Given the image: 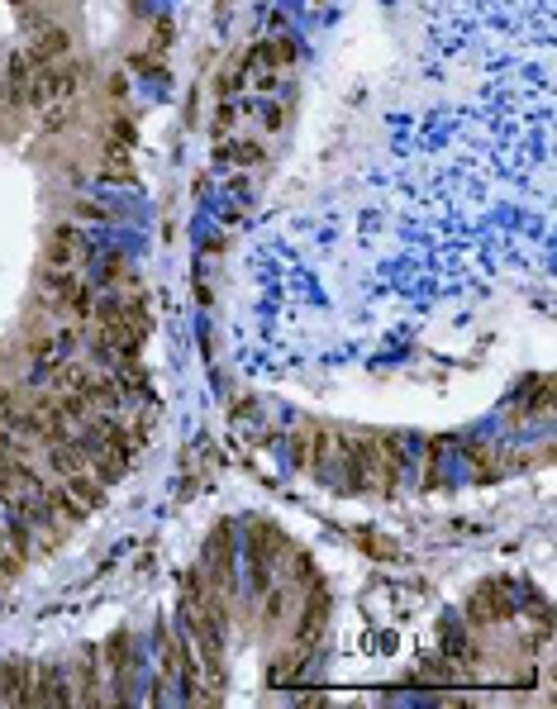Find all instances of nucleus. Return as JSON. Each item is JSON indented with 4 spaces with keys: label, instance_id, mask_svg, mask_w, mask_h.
<instances>
[{
    "label": "nucleus",
    "instance_id": "f257e3e1",
    "mask_svg": "<svg viewBox=\"0 0 557 709\" xmlns=\"http://www.w3.org/2000/svg\"><path fill=\"white\" fill-rule=\"evenodd\" d=\"M67 681H72V695H77V705H105L110 695H105V657L100 648H81L72 662H67Z\"/></svg>",
    "mask_w": 557,
    "mask_h": 709
},
{
    "label": "nucleus",
    "instance_id": "f03ea898",
    "mask_svg": "<svg viewBox=\"0 0 557 709\" xmlns=\"http://www.w3.org/2000/svg\"><path fill=\"white\" fill-rule=\"evenodd\" d=\"M86 257H91V238H86V229L77 219H62V224L48 229V243H43V262L48 267H77Z\"/></svg>",
    "mask_w": 557,
    "mask_h": 709
},
{
    "label": "nucleus",
    "instance_id": "7ed1b4c3",
    "mask_svg": "<svg viewBox=\"0 0 557 709\" xmlns=\"http://www.w3.org/2000/svg\"><path fill=\"white\" fill-rule=\"evenodd\" d=\"M515 610V581H491V586H481L472 600H467V619L472 624H496V619H505V614Z\"/></svg>",
    "mask_w": 557,
    "mask_h": 709
},
{
    "label": "nucleus",
    "instance_id": "20e7f679",
    "mask_svg": "<svg viewBox=\"0 0 557 709\" xmlns=\"http://www.w3.org/2000/svg\"><path fill=\"white\" fill-rule=\"evenodd\" d=\"M286 552H291V543H286L272 524H253V529H248V562L281 567V562H286Z\"/></svg>",
    "mask_w": 557,
    "mask_h": 709
},
{
    "label": "nucleus",
    "instance_id": "39448f33",
    "mask_svg": "<svg viewBox=\"0 0 557 709\" xmlns=\"http://www.w3.org/2000/svg\"><path fill=\"white\" fill-rule=\"evenodd\" d=\"M62 486H67V495H72V500H77V505H81L86 514H96L100 505H105V491H110V486H105V481H96L91 472L62 476Z\"/></svg>",
    "mask_w": 557,
    "mask_h": 709
},
{
    "label": "nucleus",
    "instance_id": "423d86ee",
    "mask_svg": "<svg viewBox=\"0 0 557 709\" xmlns=\"http://www.w3.org/2000/svg\"><path fill=\"white\" fill-rule=\"evenodd\" d=\"M219 162H229V167H253V162H262V143L258 138H229V143L219 148Z\"/></svg>",
    "mask_w": 557,
    "mask_h": 709
},
{
    "label": "nucleus",
    "instance_id": "0eeeda50",
    "mask_svg": "<svg viewBox=\"0 0 557 709\" xmlns=\"http://www.w3.org/2000/svg\"><path fill=\"white\" fill-rule=\"evenodd\" d=\"M20 686H24V662H0V705H20Z\"/></svg>",
    "mask_w": 557,
    "mask_h": 709
},
{
    "label": "nucleus",
    "instance_id": "6e6552de",
    "mask_svg": "<svg viewBox=\"0 0 557 709\" xmlns=\"http://www.w3.org/2000/svg\"><path fill=\"white\" fill-rule=\"evenodd\" d=\"M286 605H291V595L281 591V586H272V591H262V619H267V624H272V629H277L281 619H286Z\"/></svg>",
    "mask_w": 557,
    "mask_h": 709
},
{
    "label": "nucleus",
    "instance_id": "1a4fd4ad",
    "mask_svg": "<svg viewBox=\"0 0 557 709\" xmlns=\"http://www.w3.org/2000/svg\"><path fill=\"white\" fill-rule=\"evenodd\" d=\"M72 215H77V219H105V205H91V200H77V205H72Z\"/></svg>",
    "mask_w": 557,
    "mask_h": 709
},
{
    "label": "nucleus",
    "instance_id": "9d476101",
    "mask_svg": "<svg viewBox=\"0 0 557 709\" xmlns=\"http://www.w3.org/2000/svg\"><path fill=\"white\" fill-rule=\"evenodd\" d=\"M15 400H20V391H15V386H10V381H5V376H0V414L10 410V405H15Z\"/></svg>",
    "mask_w": 557,
    "mask_h": 709
},
{
    "label": "nucleus",
    "instance_id": "9b49d317",
    "mask_svg": "<svg viewBox=\"0 0 557 709\" xmlns=\"http://www.w3.org/2000/svg\"><path fill=\"white\" fill-rule=\"evenodd\" d=\"M362 548H367V552H377V557H391V552H396V548H391V543H381V538H362Z\"/></svg>",
    "mask_w": 557,
    "mask_h": 709
}]
</instances>
